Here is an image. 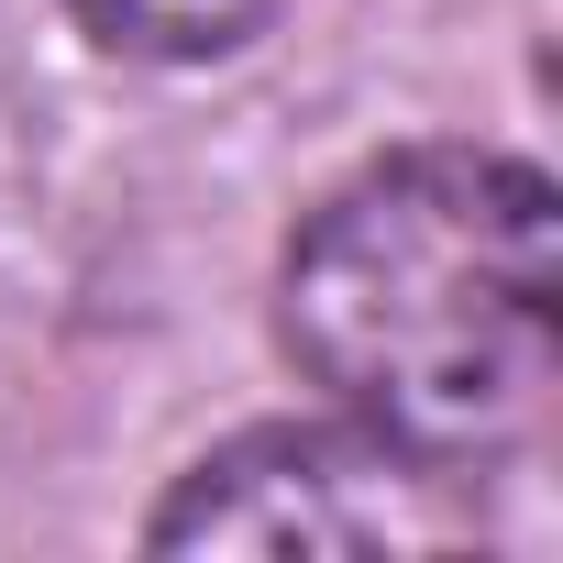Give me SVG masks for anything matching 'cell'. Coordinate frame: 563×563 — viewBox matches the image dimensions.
Listing matches in <instances>:
<instances>
[{
  "label": "cell",
  "instance_id": "6da1fadb",
  "mask_svg": "<svg viewBox=\"0 0 563 563\" xmlns=\"http://www.w3.org/2000/svg\"><path fill=\"white\" fill-rule=\"evenodd\" d=\"M288 354L343 420L420 464H497L563 387V221L552 177L497 144H398L343 177L276 276Z\"/></svg>",
  "mask_w": 563,
  "mask_h": 563
},
{
  "label": "cell",
  "instance_id": "7a4b0ae2",
  "mask_svg": "<svg viewBox=\"0 0 563 563\" xmlns=\"http://www.w3.org/2000/svg\"><path fill=\"white\" fill-rule=\"evenodd\" d=\"M155 552H265V563H398L475 541V497L453 464L365 420H265L199 453L144 519Z\"/></svg>",
  "mask_w": 563,
  "mask_h": 563
},
{
  "label": "cell",
  "instance_id": "3957f363",
  "mask_svg": "<svg viewBox=\"0 0 563 563\" xmlns=\"http://www.w3.org/2000/svg\"><path fill=\"white\" fill-rule=\"evenodd\" d=\"M78 34L111 45V56H144V67H199V56H232L276 0H67Z\"/></svg>",
  "mask_w": 563,
  "mask_h": 563
}]
</instances>
